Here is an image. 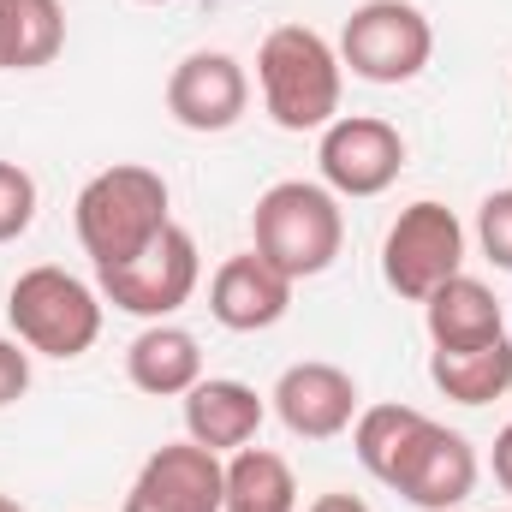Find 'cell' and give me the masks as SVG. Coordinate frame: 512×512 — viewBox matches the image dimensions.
I'll return each instance as SVG.
<instances>
[{"label": "cell", "instance_id": "18", "mask_svg": "<svg viewBox=\"0 0 512 512\" xmlns=\"http://www.w3.org/2000/svg\"><path fill=\"white\" fill-rule=\"evenodd\" d=\"M429 382L459 405H489L512 387V340H489V346H459V352H429Z\"/></svg>", "mask_w": 512, "mask_h": 512}, {"label": "cell", "instance_id": "27", "mask_svg": "<svg viewBox=\"0 0 512 512\" xmlns=\"http://www.w3.org/2000/svg\"><path fill=\"white\" fill-rule=\"evenodd\" d=\"M143 6H167V0H143Z\"/></svg>", "mask_w": 512, "mask_h": 512}, {"label": "cell", "instance_id": "26", "mask_svg": "<svg viewBox=\"0 0 512 512\" xmlns=\"http://www.w3.org/2000/svg\"><path fill=\"white\" fill-rule=\"evenodd\" d=\"M0 512H24V507H18V501H12V495H0Z\"/></svg>", "mask_w": 512, "mask_h": 512}, {"label": "cell", "instance_id": "6", "mask_svg": "<svg viewBox=\"0 0 512 512\" xmlns=\"http://www.w3.org/2000/svg\"><path fill=\"white\" fill-rule=\"evenodd\" d=\"M197 280H203L197 239H191L179 221H167V227H161L143 251L131 256V262H120V268H102V274H96V292H102L114 310H126V316L167 322L173 310H185V304H191Z\"/></svg>", "mask_w": 512, "mask_h": 512}, {"label": "cell", "instance_id": "1", "mask_svg": "<svg viewBox=\"0 0 512 512\" xmlns=\"http://www.w3.org/2000/svg\"><path fill=\"white\" fill-rule=\"evenodd\" d=\"M256 90L280 131H322L340 120L346 66L340 48L310 24H280L256 48Z\"/></svg>", "mask_w": 512, "mask_h": 512}, {"label": "cell", "instance_id": "9", "mask_svg": "<svg viewBox=\"0 0 512 512\" xmlns=\"http://www.w3.org/2000/svg\"><path fill=\"white\" fill-rule=\"evenodd\" d=\"M227 507V459L185 441H167L143 459L120 512H221Z\"/></svg>", "mask_w": 512, "mask_h": 512}, {"label": "cell", "instance_id": "11", "mask_svg": "<svg viewBox=\"0 0 512 512\" xmlns=\"http://www.w3.org/2000/svg\"><path fill=\"white\" fill-rule=\"evenodd\" d=\"M477 477H483L477 447H471L459 429H447V423L429 417V429L417 435V447L405 453V465L393 471L387 489L405 495L417 512H453L477 495Z\"/></svg>", "mask_w": 512, "mask_h": 512}, {"label": "cell", "instance_id": "13", "mask_svg": "<svg viewBox=\"0 0 512 512\" xmlns=\"http://www.w3.org/2000/svg\"><path fill=\"white\" fill-rule=\"evenodd\" d=\"M292 310V280L280 268H268L256 251L227 256L209 280V316L233 334H262L274 322H286Z\"/></svg>", "mask_w": 512, "mask_h": 512}, {"label": "cell", "instance_id": "15", "mask_svg": "<svg viewBox=\"0 0 512 512\" xmlns=\"http://www.w3.org/2000/svg\"><path fill=\"white\" fill-rule=\"evenodd\" d=\"M423 328L441 352H459V346H489L507 334V310L501 298L477 280V274H453L447 286H435L423 298Z\"/></svg>", "mask_w": 512, "mask_h": 512}, {"label": "cell", "instance_id": "21", "mask_svg": "<svg viewBox=\"0 0 512 512\" xmlns=\"http://www.w3.org/2000/svg\"><path fill=\"white\" fill-rule=\"evenodd\" d=\"M36 221V179L18 161H0V245L24 239Z\"/></svg>", "mask_w": 512, "mask_h": 512}, {"label": "cell", "instance_id": "23", "mask_svg": "<svg viewBox=\"0 0 512 512\" xmlns=\"http://www.w3.org/2000/svg\"><path fill=\"white\" fill-rule=\"evenodd\" d=\"M30 358H36V352H30L24 340H6V334H0V411L30 393Z\"/></svg>", "mask_w": 512, "mask_h": 512}, {"label": "cell", "instance_id": "24", "mask_svg": "<svg viewBox=\"0 0 512 512\" xmlns=\"http://www.w3.org/2000/svg\"><path fill=\"white\" fill-rule=\"evenodd\" d=\"M489 471H495V483H501V489L512 495V423L501 429V435H495V453H489Z\"/></svg>", "mask_w": 512, "mask_h": 512}, {"label": "cell", "instance_id": "25", "mask_svg": "<svg viewBox=\"0 0 512 512\" xmlns=\"http://www.w3.org/2000/svg\"><path fill=\"white\" fill-rule=\"evenodd\" d=\"M304 512H370V501H358V495H346V489H328V495H316Z\"/></svg>", "mask_w": 512, "mask_h": 512}, {"label": "cell", "instance_id": "5", "mask_svg": "<svg viewBox=\"0 0 512 512\" xmlns=\"http://www.w3.org/2000/svg\"><path fill=\"white\" fill-rule=\"evenodd\" d=\"M435 60V24L411 0H364L340 30V66L364 84H411Z\"/></svg>", "mask_w": 512, "mask_h": 512}, {"label": "cell", "instance_id": "7", "mask_svg": "<svg viewBox=\"0 0 512 512\" xmlns=\"http://www.w3.org/2000/svg\"><path fill=\"white\" fill-rule=\"evenodd\" d=\"M453 274H465V221L447 203H435V197L405 203L399 221L387 227V239H382V280L399 298L423 304Z\"/></svg>", "mask_w": 512, "mask_h": 512}, {"label": "cell", "instance_id": "17", "mask_svg": "<svg viewBox=\"0 0 512 512\" xmlns=\"http://www.w3.org/2000/svg\"><path fill=\"white\" fill-rule=\"evenodd\" d=\"M66 48L60 0H0V72H42Z\"/></svg>", "mask_w": 512, "mask_h": 512}, {"label": "cell", "instance_id": "8", "mask_svg": "<svg viewBox=\"0 0 512 512\" xmlns=\"http://www.w3.org/2000/svg\"><path fill=\"white\" fill-rule=\"evenodd\" d=\"M316 167H322V185L334 197H382L387 185L405 173V137H399L393 120L340 114L334 126H322Z\"/></svg>", "mask_w": 512, "mask_h": 512}, {"label": "cell", "instance_id": "4", "mask_svg": "<svg viewBox=\"0 0 512 512\" xmlns=\"http://www.w3.org/2000/svg\"><path fill=\"white\" fill-rule=\"evenodd\" d=\"M102 292L54 262H36L12 280L6 292V316H12V334L36 352V358H84L96 340H102Z\"/></svg>", "mask_w": 512, "mask_h": 512}, {"label": "cell", "instance_id": "10", "mask_svg": "<svg viewBox=\"0 0 512 512\" xmlns=\"http://www.w3.org/2000/svg\"><path fill=\"white\" fill-rule=\"evenodd\" d=\"M251 108V72L227 48H197L167 72V114L185 131H233Z\"/></svg>", "mask_w": 512, "mask_h": 512}, {"label": "cell", "instance_id": "16", "mask_svg": "<svg viewBox=\"0 0 512 512\" xmlns=\"http://www.w3.org/2000/svg\"><path fill=\"white\" fill-rule=\"evenodd\" d=\"M126 376L149 399H185L191 387L203 382V346L179 322H149L126 346Z\"/></svg>", "mask_w": 512, "mask_h": 512}, {"label": "cell", "instance_id": "14", "mask_svg": "<svg viewBox=\"0 0 512 512\" xmlns=\"http://www.w3.org/2000/svg\"><path fill=\"white\" fill-rule=\"evenodd\" d=\"M262 417H268V399L251 382H239V376H203L185 393V435L197 447L221 453V459L239 453V447H251Z\"/></svg>", "mask_w": 512, "mask_h": 512}, {"label": "cell", "instance_id": "3", "mask_svg": "<svg viewBox=\"0 0 512 512\" xmlns=\"http://www.w3.org/2000/svg\"><path fill=\"white\" fill-rule=\"evenodd\" d=\"M251 251L280 268L292 286L328 274L346 251V215L340 197L316 179H274L251 209Z\"/></svg>", "mask_w": 512, "mask_h": 512}, {"label": "cell", "instance_id": "19", "mask_svg": "<svg viewBox=\"0 0 512 512\" xmlns=\"http://www.w3.org/2000/svg\"><path fill=\"white\" fill-rule=\"evenodd\" d=\"M423 429H429V411H417V405H364L352 423V453L376 483H393V471L405 465V453L417 447Z\"/></svg>", "mask_w": 512, "mask_h": 512}, {"label": "cell", "instance_id": "20", "mask_svg": "<svg viewBox=\"0 0 512 512\" xmlns=\"http://www.w3.org/2000/svg\"><path fill=\"white\" fill-rule=\"evenodd\" d=\"M221 512H298V477L280 453L239 447L227 453V507Z\"/></svg>", "mask_w": 512, "mask_h": 512}, {"label": "cell", "instance_id": "2", "mask_svg": "<svg viewBox=\"0 0 512 512\" xmlns=\"http://www.w3.org/2000/svg\"><path fill=\"white\" fill-rule=\"evenodd\" d=\"M72 221H78V245L90 256V268H120L143 251L167 221H173V191L155 167H137V161H114L102 167L78 203H72Z\"/></svg>", "mask_w": 512, "mask_h": 512}, {"label": "cell", "instance_id": "12", "mask_svg": "<svg viewBox=\"0 0 512 512\" xmlns=\"http://www.w3.org/2000/svg\"><path fill=\"white\" fill-rule=\"evenodd\" d=\"M274 417L298 435V441H334L358 423L364 399H358V382L340 370V364H322V358H304L292 370H280V382L268 393Z\"/></svg>", "mask_w": 512, "mask_h": 512}, {"label": "cell", "instance_id": "22", "mask_svg": "<svg viewBox=\"0 0 512 512\" xmlns=\"http://www.w3.org/2000/svg\"><path fill=\"white\" fill-rule=\"evenodd\" d=\"M477 245L501 274H512V191H489L477 203Z\"/></svg>", "mask_w": 512, "mask_h": 512}]
</instances>
